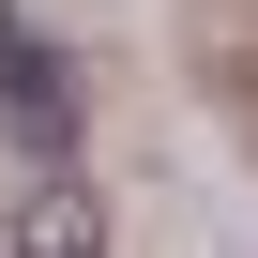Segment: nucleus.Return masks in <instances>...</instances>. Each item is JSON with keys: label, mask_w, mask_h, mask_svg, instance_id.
I'll return each mask as SVG.
<instances>
[{"label": "nucleus", "mask_w": 258, "mask_h": 258, "mask_svg": "<svg viewBox=\"0 0 258 258\" xmlns=\"http://www.w3.org/2000/svg\"><path fill=\"white\" fill-rule=\"evenodd\" d=\"M0 106H16V152H31V167L76 152V91H61V61H46L31 31H0Z\"/></svg>", "instance_id": "f257e3e1"}]
</instances>
